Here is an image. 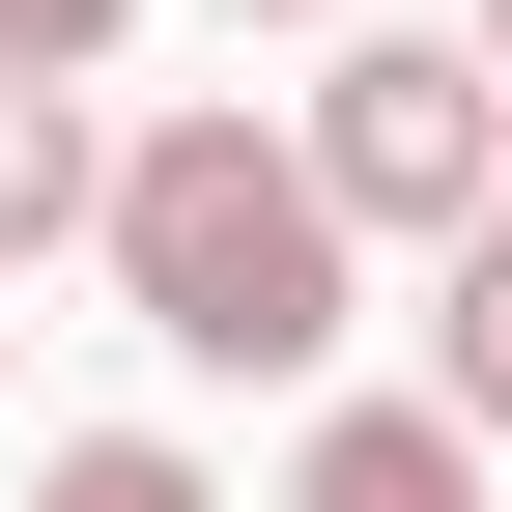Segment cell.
<instances>
[{
  "label": "cell",
  "instance_id": "6da1fadb",
  "mask_svg": "<svg viewBox=\"0 0 512 512\" xmlns=\"http://www.w3.org/2000/svg\"><path fill=\"white\" fill-rule=\"evenodd\" d=\"M86 256H114V313H143L171 370H228V399L342 370V285H370V228L313 200L285 114H143V143L86 171Z\"/></svg>",
  "mask_w": 512,
  "mask_h": 512
},
{
  "label": "cell",
  "instance_id": "7a4b0ae2",
  "mask_svg": "<svg viewBox=\"0 0 512 512\" xmlns=\"http://www.w3.org/2000/svg\"><path fill=\"white\" fill-rule=\"evenodd\" d=\"M285 143H313V200H342V228H427V256L512 200V86H484V29H342V57L285 86Z\"/></svg>",
  "mask_w": 512,
  "mask_h": 512
},
{
  "label": "cell",
  "instance_id": "3957f363",
  "mask_svg": "<svg viewBox=\"0 0 512 512\" xmlns=\"http://www.w3.org/2000/svg\"><path fill=\"white\" fill-rule=\"evenodd\" d=\"M285 512H484V427H456V399H313Z\"/></svg>",
  "mask_w": 512,
  "mask_h": 512
},
{
  "label": "cell",
  "instance_id": "277c9868",
  "mask_svg": "<svg viewBox=\"0 0 512 512\" xmlns=\"http://www.w3.org/2000/svg\"><path fill=\"white\" fill-rule=\"evenodd\" d=\"M86 171H114V143H86V86H29V57H0V285L86 228Z\"/></svg>",
  "mask_w": 512,
  "mask_h": 512
},
{
  "label": "cell",
  "instance_id": "5b68a950",
  "mask_svg": "<svg viewBox=\"0 0 512 512\" xmlns=\"http://www.w3.org/2000/svg\"><path fill=\"white\" fill-rule=\"evenodd\" d=\"M427 399L512 456V256H484V228H456V285H427Z\"/></svg>",
  "mask_w": 512,
  "mask_h": 512
},
{
  "label": "cell",
  "instance_id": "8992f818",
  "mask_svg": "<svg viewBox=\"0 0 512 512\" xmlns=\"http://www.w3.org/2000/svg\"><path fill=\"white\" fill-rule=\"evenodd\" d=\"M29 512H228V484L171 456V427H57V456H29Z\"/></svg>",
  "mask_w": 512,
  "mask_h": 512
},
{
  "label": "cell",
  "instance_id": "52a82bcc",
  "mask_svg": "<svg viewBox=\"0 0 512 512\" xmlns=\"http://www.w3.org/2000/svg\"><path fill=\"white\" fill-rule=\"evenodd\" d=\"M114 29H143V0H0V57H29V86H86Z\"/></svg>",
  "mask_w": 512,
  "mask_h": 512
},
{
  "label": "cell",
  "instance_id": "ba28073f",
  "mask_svg": "<svg viewBox=\"0 0 512 512\" xmlns=\"http://www.w3.org/2000/svg\"><path fill=\"white\" fill-rule=\"evenodd\" d=\"M228 29H342V0H228Z\"/></svg>",
  "mask_w": 512,
  "mask_h": 512
},
{
  "label": "cell",
  "instance_id": "9c48e42d",
  "mask_svg": "<svg viewBox=\"0 0 512 512\" xmlns=\"http://www.w3.org/2000/svg\"><path fill=\"white\" fill-rule=\"evenodd\" d=\"M484 86H512V0H484Z\"/></svg>",
  "mask_w": 512,
  "mask_h": 512
},
{
  "label": "cell",
  "instance_id": "30bf717a",
  "mask_svg": "<svg viewBox=\"0 0 512 512\" xmlns=\"http://www.w3.org/2000/svg\"><path fill=\"white\" fill-rule=\"evenodd\" d=\"M484 256H512V200H484Z\"/></svg>",
  "mask_w": 512,
  "mask_h": 512
}]
</instances>
